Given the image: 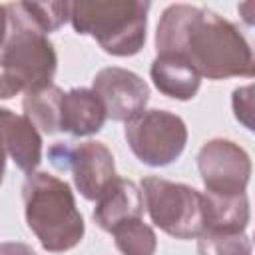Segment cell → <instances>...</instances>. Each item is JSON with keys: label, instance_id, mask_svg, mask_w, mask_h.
<instances>
[{"label": "cell", "instance_id": "obj_1", "mask_svg": "<svg viewBox=\"0 0 255 255\" xmlns=\"http://www.w3.org/2000/svg\"><path fill=\"white\" fill-rule=\"evenodd\" d=\"M157 54L187 60L199 76L221 80L253 76V54L239 30L219 14L187 6H169L157 24Z\"/></svg>", "mask_w": 255, "mask_h": 255}, {"label": "cell", "instance_id": "obj_2", "mask_svg": "<svg viewBox=\"0 0 255 255\" xmlns=\"http://www.w3.org/2000/svg\"><path fill=\"white\" fill-rule=\"evenodd\" d=\"M28 227L48 251H68L82 241L84 219L70 185L56 175L30 173L22 185Z\"/></svg>", "mask_w": 255, "mask_h": 255}, {"label": "cell", "instance_id": "obj_3", "mask_svg": "<svg viewBox=\"0 0 255 255\" xmlns=\"http://www.w3.org/2000/svg\"><path fill=\"white\" fill-rule=\"evenodd\" d=\"M149 2L90 0L70 4V20L76 32L92 34L114 56H131L145 42Z\"/></svg>", "mask_w": 255, "mask_h": 255}, {"label": "cell", "instance_id": "obj_4", "mask_svg": "<svg viewBox=\"0 0 255 255\" xmlns=\"http://www.w3.org/2000/svg\"><path fill=\"white\" fill-rule=\"evenodd\" d=\"M141 191L143 207L151 221L165 233L177 239H191L207 231L209 205L207 197L197 189L159 177H145Z\"/></svg>", "mask_w": 255, "mask_h": 255}, {"label": "cell", "instance_id": "obj_5", "mask_svg": "<svg viewBox=\"0 0 255 255\" xmlns=\"http://www.w3.org/2000/svg\"><path fill=\"white\" fill-rule=\"evenodd\" d=\"M8 34L2 50V64L8 78L26 92L52 84L56 72V52L44 32L20 18L8 4Z\"/></svg>", "mask_w": 255, "mask_h": 255}, {"label": "cell", "instance_id": "obj_6", "mask_svg": "<svg viewBox=\"0 0 255 255\" xmlns=\"http://www.w3.org/2000/svg\"><path fill=\"white\" fill-rule=\"evenodd\" d=\"M126 137L139 161L159 167L177 159L187 141V129L179 116L149 110L131 118L126 126Z\"/></svg>", "mask_w": 255, "mask_h": 255}, {"label": "cell", "instance_id": "obj_7", "mask_svg": "<svg viewBox=\"0 0 255 255\" xmlns=\"http://www.w3.org/2000/svg\"><path fill=\"white\" fill-rule=\"evenodd\" d=\"M48 155L60 171H72L78 191L92 201H96L104 193V189L118 177L114 155L100 141H84L74 147L58 141L50 147Z\"/></svg>", "mask_w": 255, "mask_h": 255}, {"label": "cell", "instance_id": "obj_8", "mask_svg": "<svg viewBox=\"0 0 255 255\" xmlns=\"http://www.w3.org/2000/svg\"><path fill=\"white\" fill-rule=\"evenodd\" d=\"M197 165L207 193H245V185L251 175V161L237 143L229 139L207 141L197 155Z\"/></svg>", "mask_w": 255, "mask_h": 255}, {"label": "cell", "instance_id": "obj_9", "mask_svg": "<svg viewBox=\"0 0 255 255\" xmlns=\"http://www.w3.org/2000/svg\"><path fill=\"white\" fill-rule=\"evenodd\" d=\"M94 94L100 98L106 118L126 124L141 114L149 100L147 84L137 74L116 66L104 68L96 74Z\"/></svg>", "mask_w": 255, "mask_h": 255}, {"label": "cell", "instance_id": "obj_10", "mask_svg": "<svg viewBox=\"0 0 255 255\" xmlns=\"http://www.w3.org/2000/svg\"><path fill=\"white\" fill-rule=\"evenodd\" d=\"M141 213H143V195L139 187L129 179L116 177L96 199L94 219L102 229L112 233L120 223L129 219H139Z\"/></svg>", "mask_w": 255, "mask_h": 255}, {"label": "cell", "instance_id": "obj_11", "mask_svg": "<svg viewBox=\"0 0 255 255\" xmlns=\"http://www.w3.org/2000/svg\"><path fill=\"white\" fill-rule=\"evenodd\" d=\"M0 139L14 163L26 173H34L42 157V139L36 126L26 116L0 108Z\"/></svg>", "mask_w": 255, "mask_h": 255}, {"label": "cell", "instance_id": "obj_12", "mask_svg": "<svg viewBox=\"0 0 255 255\" xmlns=\"http://www.w3.org/2000/svg\"><path fill=\"white\" fill-rule=\"evenodd\" d=\"M106 110L94 90L74 88L62 96L60 104V131L72 135H92L102 129Z\"/></svg>", "mask_w": 255, "mask_h": 255}, {"label": "cell", "instance_id": "obj_13", "mask_svg": "<svg viewBox=\"0 0 255 255\" xmlns=\"http://www.w3.org/2000/svg\"><path fill=\"white\" fill-rule=\"evenodd\" d=\"M149 74L155 88L175 100L193 98L201 82V76L187 60L169 54H157V58L151 62Z\"/></svg>", "mask_w": 255, "mask_h": 255}, {"label": "cell", "instance_id": "obj_14", "mask_svg": "<svg viewBox=\"0 0 255 255\" xmlns=\"http://www.w3.org/2000/svg\"><path fill=\"white\" fill-rule=\"evenodd\" d=\"M209 205V225L205 233H241L249 221V203L245 193L215 195L205 193Z\"/></svg>", "mask_w": 255, "mask_h": 255}, {"label": "cell", "instance_id": "obj_15", "mask_svg": "<svg viewBox=\"0 0 255 255\" xmlns=\"http://www.w3.org/2000/svg\"><path fill=\"white\" fill-rule=\"evenodd\" d=\"M64 92L58 86H46L34 92H26L24 114L44 133L60 131V104Z\"/></svg>", "mask_w": 255, "mask_h": 255}, {"label": "cell", "instance_id": "obj_16", "mask_svg": "<svg viewBox=\"0 0 255 255\" xmlns=\"http://www.w3.org/2000/svg\"><path fill=\"white\" fill-rule=\"evenodd\" d=\"M8 6L44 34L60 28L70 18V2H16Z\"/></svg>", "mask_w": 255, "mask_h": 255}, {"label": "cell", "instance_id": "obj_17", "mask_svg": "<svg viewBox=\"0 0 255 255\" xmlns=\"http://www.w3.org/2000/svg\"><path fill=\"white\" fill-rule=\"evenodd\" d=\"M116 245L124 255H153L155 253V233L141 219H129L120 223L114 231Z\"/></svg>", "mask_w": 255, "mask_h": 255}, {"label": "cell", "instance_id": "obj_18", "mask_svg": "<svg viewBox=\"0 0 255 255\" xmlns=\"http://www.w3.org/2000/svg\"><path fill=\"white\" fill-rule=\"evenodd\" d=\"M197 251L199 255H251V243L241 233H203Z\"/></svg>", "mask_w": 255, "mask_h": 255}, {"label": "cell", "instance_id": "obj_19", "mask_svg": "<svg viewBox=\"0 0 255 255\" xmlns=\"http://www.w3.org/2000/svg\"><path fill=\"white\" fill-rule=\"evenodd\" d=\"M251 92H253V88L251 86H245V88L235 90V94H233V110H235V116L249 129L253 126V122H251V116H253V96H251Z\"/></svg>", "mask_w": 255, "mask_h": 255}, {"label": "cell", "instance_id": "obj_20", "mask_svg": "<svg viewBox=\"0 0 255 255\" xmlns=\"http://www.w3.org/2000/svg\"><path fill=\"white\" fill-rule=\"evenodd\" d=\"M18 92H20V88L8 78L6 68H4V64H2V56H0V98H2V100H8V98L16 96Z\"/></svg>", "mask_w": 255, "mask_h": 255}, {"label": "cell", "instance_id": "obj_21", "mask_svg": "<svg viewBox=\"0 0 255 255\" xmlns=\"http://www.w3.org/2000/svg\"><path fill=\"white\" fill-rule=\"evenodd\" d=\"M0 255H36V253L26 243H2Z\"/></svg>", "mask_w": 255, "mask_h": 255}, {"label": "cell", "instance_id": "obj_22", "mask_svg": "<svg viewBox=\"0 0 255 255\" xmlns=\"http://www.w3.org/2000/svg\"><path fill=\"white\" fill-rule=\"evenodd\" d=\"M8 34V16H6V6H0V44H4Z\"/></svg>", "mask_w": 255, "mask_h": 255}, {"label": "cell", "instance_id": "obj_23", "mask_svg": "<svg viewBox=\"0 0 255 255\" xmlns=\"http://www.w3.org/2000/svg\"><path fill=\"white\" fill-rule=\"evenodd\" d=\"M4 165H6V149H4L2 139H0V183H2V177H4Z\"/></svg>", "mask_w": 255, "mask_h": 255}]
</instances>
